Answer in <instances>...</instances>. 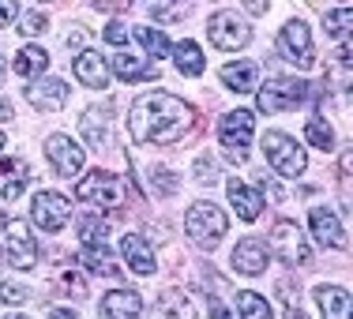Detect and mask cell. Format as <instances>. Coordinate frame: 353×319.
Wrapping results in <instances>:
<instances>
[{
  "instance_id": "1",
  "label": "cell",
  "mask_w": 353,
  "mask_h": 319,
  "mask_svg": "<svg viewBox=\"0 0 353 319\" xmlns=\"http://www.w3.org/2000/svg\"><path fill=\"white\" fill-rule=\"evenodd\" d=\"M196 124V109L176 94H139L128 113V136L136 143H150V147H173L192 132Z\"/></svg>"
},
{
  "instance_id": "2",
  "label": "cell",
  "mask_w": 353,
  "mask_h": 319,
  "mask_svg": "<svg viewBox=\"0 0 353 319\" xmlns=\"http://www.w3.org/2000/svg\"><path fill=\"white\" fill-rule=\"evenodd\" d=\"M184 229H188V237H192L196 248L211 251V248H218V240L225 237L230 218H225V211L214 207V203H192L188 218H184Z\"/></svg>"
},
{
  "instance_id": "3",
  "label": "cell",
  "mask_w": 353,
  "mask_h": 319,
  "mask_svg": "<svg viewBox=\"0 0 353 319\" xmlns=\"http://www.w3.org/2000/svg\"><path fill=\"white\" fill-rule=\"evenodd\" d=\"M312 87L301 79H290V75H274V79L263 83V90L256 94V105L259 113H282V109H297L308 102Z\"/></svg>"
},
{
  "instance_id": "4",
  "label": "cell",
  "mask_w": 353,
  "mask_h": 319,
  "mask_svg": "<svg viewBox=\"0 0 353 319\" xmlns=\"http://www.w3.org/2000/svg\"><path fill=\"white\" fill-rule=\"evenodd\" d=\"M263 154L274 165V173L282 177H301L308 169V154L297 147V139L285 136V132H267L263 136Z\"/></svg>"
},
{
  "instance_id": "5",
  "label": "cell",
  "mask_w": 353,
  "mask_h": 319,
  "mask_svg": "<svg viewBox=\"0 0 353 319\" xmlns=\"http://www.w3.org/2000/svg\"><path fill=\"white\" fill-rule=\"evenodd\" d=\"M252 113L248 109H233V113L222 116V124H218V139H222L225 147V158H230L233 165H245L248 162V147H252Z\"/></svg>"
},
{
  "instance_id": "6",
  "label": "cell",
  "mask_w": 353,
  "mask_h": 319,
  "mask_svg": "<svg viewBox=\"0 0 353 319\" xmlns=\"http://www.w3.org/2000/svg\"><path fill=\"white\" fill-rule=\"evenodd\" d=\"M75 196L83 203H94V207H121L124 203V181L105 173V169H94L75 184Z\"/></svg>"
},
{
  "instance_id": "7",
  "label": "cell",
  "mask_w": 353,
  "mask_h": 319,
  "mask_svg": "<svg viewBox=\"0 0 353 319\" xmlns=\"http://www.w3.org/2000/svg\"><path fill=\"white\" fill-rule=\"evenodd\" d=\"M207 34L218 49H245L248 38H252V27L245 19H241L237 12H230V8H222V12L211 15V23H207Z\"/></svg>"
},
{
  "instance_id": "8",
  "label": "cell",
  "mask_w": 353,
  "mask_h": 319,
  "mask_svg": "<svg viewBox=\"0 0 353 319\" xmlns=\"http://www.w3.org/2000/svg\"><path fill=\"white\" fill-rule=\"evenodd\" d=\"M279 45H282V53L290 56V61L297 64V68H312V64H316L312 30H308L301 19H290V23H285V30L279 34Z\"/></svg>"
},
{
  "instance_id": "9",
  "label": "cell",
  "mask_w": 353,
  "mask_h": 319,
  "mask_svg": "<svg viewBox=\"0 0 353 319\" xmlns=\"http://www.w3.org/2000/svg\"><path fill=\"white\" fill-rule=\"evenodd\" d=\"M46 158L53 162V169L61 173V177H79L83 162H87V154L79 150V143H72V136H61V132L46 139Z\"/></svg>"
},
{
  "instance_id": "10",
  "label": "cell",
  "mask_w": 353,
  "mask_h": 319,
  "mask_svg": "<svg viewBox=\"0 0 353 319\" xmlns=\"http://www.w3.org/2000/svg\"><path fill=\"white\" fill-rule=\"evenodd\" d=\"M30 211H34V222L46 233H61L64 225H68V218H72V203L61 196V192H38Z\"/></svg>"
},
{
  "instance_id": "11",
  "label": "cell",
  "mask_w": 353,
  "mask_h": 319,
  "mask_svg": "<svg viewBox=\"0 0 353 319\" xmlns=\"http://www.w3.org/2000/svg\"><path fill=\"white\" fill-rule=\"evenodd\" d=\"M271 237H274V248H279L282 263L305 267L308 259H312V248H308L305 233H301V229H297V225H293V222H274Z\"/></svg>"
},
{
  "instance_id": "12",
  "label": "cell",
  "mask_w": 353,
  "mask_h": 319,
  "mask_svg": "<svg viewBox=\"0 0 353 319\" xmlns=\"http://www.w3.org/2000/svg\"><path fill=\"white\" fill-rule=\"evenodd\" d=\"M8 259H12L15 271H34L38 267V245L30 237V225L27 222H12L8 225Z\"/></svg>"
},
{
  "instance_id": "13",
  "label": "cell",
  "mask_w": 353,
  "mask_h": 319,
  "mask_svg": "<svg viewBox=\"0 0 353 319\" xmlns=\"http://www.w3.org/2000/svg\"><path fill=\"white\" fill-rule=\"evenodd\" d=\"M233 271L245 274V278H259V274L267 271V248H263V240H256V237L237 240V248H233Z\"/></svg>"
},
{
  "instance_id": "14",
  "label": "cell",
  "mask_w": 353,
  "mask_h": 319,
  "mask_svg": "<svg viewBox=\"0 0 353 319\" xmlns=\"http://www.w3.org/2000/svg\"><path fill=\"white\" fill-rule=\"evenodd\" d=\"M225 196H230V207L237 211L245 222H256L263 214V196H259L256 184H245V181H225Z\"/></svg>"
},
{
  "instance_id": "15",
  "label": "cell",
  "mask_w": 353,
  "mask_h": 319,
  "mask_svg": "<svg viewBox=\"0 0 353 319\" xmlns=\"http://www.w3.org/2000/svg\"><path fill=\"white\" fill-rule=\"evenodd\" d=\"M27 102L41 109V113H53V109H64V102H68V87L61 79H38V83H30Z\"/></svg>"
},
{
  "instance_id": "16",
  "label": "cell",
  "mask_w": 353,
  "mask_h": 319,
  "mask_svg": "<svg viewBox=\"0 0 353 319\" xmlns=\"http://www.w3.org/2000/svg\"><path fill=\"white\" fill-rule=\"evenodd\" d=\"M102 319H139L143 312V300H139V293H132V289H113V293H105L102 297Z\"/></svg>"
},
{
  "instance_id": "17",
  "label": "cell",
  "mask_w": 353,
  "mask_h": 319,
  "mask_svg": "<svg viewBox=\"0 0 353 319\" xmlns=\"http://www.w3.org/2000/svg\"><path fill=\"white\" fill-rule=\"evenodd\" d=\"M75 79H79L83 87H90V90H105L109 87L105 61L98 53H90V49H83V53L75 56Z\"/></svg>"
},
{
  "instance_id": "18",
  "label": "cell",
  "mask_w": 353,
  "mask_h": 319,
  "mask_svg": "<svg viewBox=\"0 0 353 319\" xmlns=\"http://www.w3.org/2000/svg\"><path fill=\"white\" fill-rule=\"evenodd\" d=\"M121 251H124V259H128V267H132L136 274H143V278H150V274L158 271L154 251H150V245L139 237V233H128V237L121 240Z\"/></svg>"
},
{
  "instance_id": "19",
  "label": "cell",
  "mask_w": 353,
  "mask_h": 319,
  "mask_svg": "<svg viewBox=\"0 0 353 319\" xmlns=\"http://www.w3.org/2000/svg\"><path fill=\"white\" fill-rule=\"evenodd\" d=\"M27 181H30V165L23 158H4L0 162V196L4 199H19Z\"/></svg>"
},
{
  "instance_id": "20",
  "label": "cell",
  "mask_w": 353,
  "mask_h": 319,
  "mask_svg": "<svg viewBox=\"0 0 353 319\" xmlns=\"http://www.w3.org/2000/svg\"><path fill=\"white\" fill-rule=\"evenodd\" d=\"M308 225H312V237L327 248H346V233H342V222L331 211H312L308 214Z\"/></svg>"
},
{
  "instance_id": "21",
  "label": "cell",
  "mask_w": 353,
  "mask_h": 319,
  "mask_svg": "<svg viewBox=\"0 0 353 319\" xmlns=\"http://www.w3.org/2000/svg\"><path fill=\"white\" fill-rule=\"evenodd\" d=\"M113 72H117V79H124V83L158 79V68H154V64H143V56H136V53H117V56H113Z\"/></svg>"
},
{
  "instance_id": "22",
  "label": "cell",
  "mask_w": 353,
  "mask_h": 319,
  "mask_svg": "<svg viewBox=\"0 0 353 319\" xmlns=\"http://www.w3.org/2000/svg\"><path fill=\"white\" fill-rule=\"evenodd\" d=\"M256 79H259V68L252 61H233L222 68V83L230 90H237V94H248V90H256Z\"/></svg>"
},
{
  "instance_id": "23",
  "label": "cell",
  "mask_w": 353,
  "mask_h": 319,
  "mask_svg": "<svg viewBox=\"0 0 353 319\" xmlns=\"http://www.w3.org/2000/svg\"><path fill=\"white\" fill-rule=\"evenodd\" d=\"M316 300L323 308V319H350V293L342 285H319Z\"/></svg>"
},
{
  "instance_id": "24",
  "label": "cell",
  "mask_w": 353,
  "mask_h": 319,
  "mask_svg": "<svg viewBox=\"0 0 353 319\" xmlns=\"http://www.w3.org/2000/svg\"><path fill=\"white\" fill-rule=\"evenodd\" d=\"M170 53H173V61H176V72L181 75H203V49L196 45L192 38H184V41H176V45H170Z\"/></svg>"
},
{
  "instance_id": "25",
  "label": "cell",
  "mask_w": 353,
  "mask_h": 319,
  "mask_svg": "<svg viewBox=\"0 0 353 319\" xmlns=\"http://www.w3.org/2000/svg\"><path fill=\"white\" fill-rule=\"evenodd\" d=\"M46 68H49V53L41 45H23L12 61V72L23 75V79H34V75H41Z\"/></svg>"
},
{
  "instance_id": "26",
  "label": "cell",
  "mask_w": 353,
  "mask_h": 319,
  "mask_svg": "<svg viewBox=\"0 0 353 319\" xmlns=\"http://www.w3.org/2000/svg\"><path fill=\"white\" fill-rule=\"evenodd\" d=\"M162 312L170 316V319H196L199 308H196V300H192L188 289H170L162 297Z\"/></svg>"
},
{
  "instance_id": "27",
  "label": "cell",
  "mask_w": 353,
  "mask_h": 319,
  "mask_svg": "<svg viewBox=\"0 0 353 319\" xmlns=\"http://www.w3.org/2000/svg\"><path fill=\"white\" fill-rule=\"evenodd\" d=\"M79 263L90 267L94 274H105V278H117V274H124L121 267H117V259L109 256L105 248H83V251H79Z\"/></svg>"
},
{
  "instance_id": "28",
  "label": "cell",
  "mask_w": 353,
  "mask_h": 319,
  "mask_svg": "<svg viewBox=\"0 0 353 319\" xmlns=\"http://www.w3.org/2000/svg\"><path fill=\"white\" fill-rule=\"evenodd\" d=\"M79 128H83V136H87L90 147H105V136H109L105 132V109H87Z\"/></svg>"
},
{
  "instance_id": "29",
  "label": "cell",
  "mask_w": 353,
  "mask_h": 319,
  "mask_svg": "<svg viewBox=\"0 0 353 319\" xmlns=\"http://www.w3.org/2000/svg\"><path fill=\"white\" fill-rule=\"evenodd\" d=\"M105 237H109V222H102V218H94V214L79 218V240H83V248H98Z\"/></svg>"
},
{
  "instance_id": "30",
  "label": "cell",
  "mask_w": 353,
  "mask_h": 319,
  "mask_svg": "<svg viewBox=\"0 0 353 319\" xmlns=\"http://www.w3.org/2000/svg\"><path fill=\"white\" fill-rule=\"evenodd\" d=\"M305 136L316 150H334V132H331V124H327L323 116H312V121L305 124Z\"/></svg>"
},
{
  "instance_id": "31",
  "label": "cell",
  "mask_w": 353,
  "mask_h": 319,
  "mask_svg": "<svg viewBox=\"0 0 353 319\" xmlns=\"http://www.w3.org/2000/svg\"><path fill=\"white\" fill-rule=\"evenodd\" d=\"M237 312L241 319H271V308L259 293H237Z\"/></svg>"
},
{
  "instance_id": "32",
  "label": "cell",
  "mask_w": 353,
  "mask_h": 319,
  "mask_svg": "<svg viewBox=\"0 0 353 319\" xmlns=\"http://www.w3.org/2000/svg\"><path fill=\"white\" fill-rule=\"evenodd\" d=\"M136 38L147 45L150 56H165L170 53V38H165V30H154V27H136Z\"/></svg>"
},
{
  "instance_id": "33",
  "label": "cell",
  "mask_w": 353,
  "mask_h": 319,
  "mask_svg": "<svg viewBox=\"0 0 353 319\" xmlns=\"http://www.w3.org/2000/svg\"><path fill=\"white\" fill-rule=\"evenodd\" d=\"M184 15H192V4H154L150 8V19H158V23H176Z\"/></svg>"
},
{
  "instance_id": "34",
  "label": "cell",
  "mask_w": 353,
  "mask_h": 319,
  "mask_svg": "<svg viewBox=\"0 0 353 319\" xmlns=\"http://www.w3.org/2000/svg\"><path fill=\"white\" fill-rule=\"evenodd\" d=\"M150 181H154V192L158 196H176V188H181V184H176V177L170 169H162V165H154V169H150Z\"/></svg>"
},
{
  "instance_id": "35",
  "label": "cell",
  "mask_w": 353,
  "mask_h": 319,
  "mask_svg": "<svg viewBox=\"0 0 353 319\" xmlns=\"http://www.w3.org/2000/svg\"><path fill=\"white\" fill-rule=\"evenodd\" d=\"M350 8H346V12H342V8H334V12H327L323 15V27H327V34H334V38H339V34H346V27H350Z\"/></svg>"
},
{
  "instance_id": "36",
  "label": "cell",
  "mask_w": 353,
  "mask_h": 319,
  "mask_svg": "<svg viewBox=\"0 0 353 319\" xmlns=\"http://www.w3.org/2000/svg\"><path fill=\"white\" fill-rule=\"evenodd\" d=\"M41 30H46V15H41L38 8H30V12L19 19V34L30 38V34H41Z\"/></svg>"
},
{
  "instance_id": "37",
  "label": "cell",
  "mask_w": 353,
  "mask_h": 319,
  "mask_svg": "<svg viewBox=\"0 0 353 319\" xmlns=\"http://www.w3.org/2000/svg\"><path fill=\"white\" fill-rule=\"evenodd\" d=\"M128 38H132V30L124 23H105L102 41H109V45H128Z\"/></svg>"
},
{
  "instance_id": "38",
  "label": "cell",
  "mask_w": 353,
  "mask_h": 319,
  "mask_svg": "<svg viewBox=\"0 0 353 319\" xmlns=\"http://www.w3.org/2000/svg\"><path fill=\"white\" fill-rule=\"evenodd\" d=\"M196 177L203 181V184H218V177H214V158H211V154H203V158L196 162Z\"/></svg>"
},
{
  "instance_id": "39",
  "label": "cell",
  "mask_w": 353,
  "mask_h": 319,
  "mask_svg": "<svg viewBox=\"0 0 353 319\" xmlns=\"http://www.w3.org/2000/svg\"><path fill=\"white\" fill-rule=\"evenodd\" d=\"M23 297H27L23 285H12V282L0 285V300H4V305H23Z\"/></svg>"
},
{
  "instance_id": "40",
  "label": "cell",
  "mask_w": 353,
  "mask_h": 319,
  "mask_svg": "<svg viewBox=\"0 0 353 319\" xmlns=\"http://www.w3.org/2000/svg\"><path fill=\"white\" fill-rule=\"evenodd\" d=\"M15 19H19V4H12V0H0V27H12Z\"/></svg>"
},
{
  "instance_id": "41",
  "label": "cell",
  "mask_w": 353,
  "mask_h": 319,
  "mask_svg": "<svg viewBox=\"0 0 353 319\" xmlns=\"http://www.w3.org/2000/svg\"><path fill=\"white\" fill-rule=\"evenodd\" d=\"M0 121H15V109H12L8 98H0Z\"/></svg>"
},
{
  "instance_id": "42",
  "label": "cell",
  "mask_w": 353,
  "mask_h": 319,
  "mask_svg": "<svg viewBox=\"0 0 353 319\" xmlns=\"http://www.w3.org/2000/svg\"><path fill=\"white\" fill-rule=\"evenodd\" d=\"M211 319H233L230 312H225L222 305H218V300H211Z\"/></svg>"
},
{
  "instance_id": "43",
  "label": "cell",
  "mask_w": 353,
  "mask_h": 319,
  "mask_svg": "<svg viewBox=\"0 0 353 319\" xmlns=\"http://www.w3.org/2000/svg\"><path fill=\"white\" fill-rule=\"evenodd\" d=\"M49 319H79V316L68 312V308H53V312H49Z\"/></svg>"
},
{
  "instance_id": "44",
  "label": "cell",
  "mask_w": 353,
  "mask_h": 319,
  "mask_svg": "<svg viewBox=\"0 0 353 319\" xmlns=\"http://www.w3.org/2000/svg\"><path fill=\"white\" fill-rule=\"evenodd\" d=\"M285 319H308L305 312H301V308L297 305H285Z\"/></svg>"
},
{
  "instance_id": "45",
  "label": "cell",
  "mask_w": 353,
  "mask_h": 319,
  "mask_svg": "<svg viewBox=\"0 0 353 319\" xmlns=\"http://www.w3.org/2000/svg\"><path fill=\"white\" fill-rule=\"evenodd\" d=\"M0 229H8V214L4 211H0Z\"/></svg>"
},
{
  "instance_id": "46",
  "label": "cell",
  "mask_w": 353,
  "mask_h": 319,
  "mask_svg": "<svg viewBox=\"0 0 353 319\" xmlns=\"http://www.w3.org/2000/svg\"><path fill=\"white\" fill-rule=\"evenodd\" d=\"M0 150H4V132H0Z\"/></svg>"
},
{
  "instance_id": "47",
  "label": "cell",
  "mask_w": 353,
  "mask_h": 319,
  "mask_svg": "<svg viewBox=\"0 0 353 319\" xmlns=\"http://www.w3.org/2000/svg\"><path fill=\"white\" fill-rule=\"evenodd\" d=\"M8 319H27V316H8Z\"/></svg>"
}]
</instances>
